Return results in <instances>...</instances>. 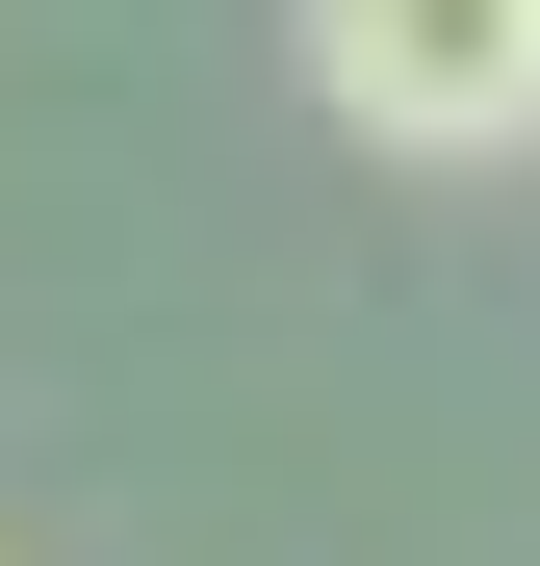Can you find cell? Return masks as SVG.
Here are the masks:
<instances>
[{
    "label": "cell",
    "instance_id": "cell-1",
    "mask_svg": "<svg viewBox=\"0 0 540 566\" xmlns=\"http://www.w3.org/2000/svg\"><path fill=\"white\" fill-rule=\"evenodd\" d=\"M309 104L360 155H515L540 129V0H309Z\"/></svg>",
    "mask_w": 540,
    "mask_h": 566
}]
</instances>
